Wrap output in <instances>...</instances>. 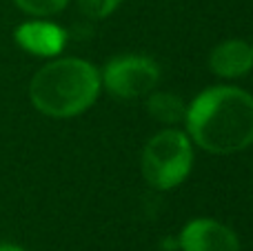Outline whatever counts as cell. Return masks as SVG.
<instances>
[{"instance_id": "6da1fadb", "label": "cell", "mask_w": 253, "mask_h": 251, "mask_svg": "<svg viewBox=\"0 0 253 251\" xmlns=\"http://www.w3.org/2000/svg\"><path fill=\"white\" fill-rule=\"evenodd\" d=\"M187 136L209 154L227 156L253 145V96L218 84L193 98L184 116Z\"/></svg>"}, {"instance_id": "7a4b0ae2", "label": "cell", "mask_w": 253, "mask_h": 251, "mask_svg": "<svg viewBox=\"0 0 253 251\" xmlns=\"http://www.w3.org/2000/svg\"><path fill=\"white\" fill-rule=\"evenodd\" d=\"M100 71L80 58H58L36 71L29 84L31 105L49 118H74L100 96Z\"/></svg>"}, {"instance_id": "3957f363", "label": "cell", "mask_w": 253, "mask_h": 251, "mask_svg": "<svg viewBox=\"0 0 253 251\" xmlns=\"http://www.w3.org/2000/svg\"><path fill=\"white\" fill-rule=\"evenodd\" d=\"M193 167V142L187 131L167 127L149 138L142 151V176L149 187L169 191L182 185Z\"/></svg>"}, {"instance_id": "277c9868", "label": "cell", "mask_w": 253, "mask_h": 251, "mask_svg": "<svg viewBox=\"0 0 253 251\" xmlns=\"http://www.w3.org/2000/svg\"><path fill=\"white\" fill-rule=\"evenodd\" d=\"M100 83L111 96L131 100L156 91L160 83V67L142 53H123L111 58L100 71Z\"/></svg>"}, {"instance_id": "5b68a950", "label": "cell", "mask_w": 253, "mask_h": 251, "mask_svg": "<svg viewBox=\"0 0 253 251\" xmlns=\"http://www.w3.org/2000/svg\"><path fill=\"white\" fill-rule=\"evenodd\" d=\"M180 251H240V238L231 227L213 218H193L182 227Z\"/></svg>"}, {"instance_id": "8992f818", "label": "cell", "mask_w": 253, "mask_h": 251, "mask_svg": "<svg viewBox=\"0 0 253 251\" xmlns=\"http://www.w3.org/2000/svg\"><path fill=\"white\" fill-rule=\"evenodd\" d=\"M16 42L34 56H58L67 44V31L53 22L29 20L16 29Z\"/></svg>"}, {"instance_id": "52a82bcc", "label": "cell", "mask_w": 253, "mask_h": 251, "mask_svg": "<svg viewBox=\"0 0 253 251\" xmlns=\"http://www.w3.org/2000/svg\"><path fill=\"white\" fill-rule=\"evenodd\" d=\"M209 67L220 78H242L253 69V47L245 40H224L211 51Z\"/></svg>"}, {"instance_id": "ba28073f", "label": "cell", "mask_w": 253, "mask_h": 251, "mask_svg": "<svg viewBox=\"0 0 253 251\" xmlns=\"http://www.w3.org/2000/svg\"><path fill=\"white\" fill-rule=\"evenodd\" d=\"M147 111L162 125H180L187 116V105L180 96L171 91H151L147 96Z\"/></svg>"}, {"instance_id": "9c48e42d", "label": "cell", "mask_w": 253, "mask_h": 251, "mask_svg": "<svg viewBox=\"0 0 253 251\" xmlns=\"http://www.w3.org/2000/svg\"><path fill=\"white\" fill-rule=\"evenodd\" d=\"M13 2L25 13H29V16L44 18V16H56V13H60L62 9L69 4V0H13Z\"/></svg>"}, {"instance_id": "30bf717a", "label": "cell", "mask_w": 253, "mask_h": 251, "mask_svg": "<svg viewBox=\"0 0 253 251\" xmlns=\"http://www.w3.org/2000/svg\"><path fill=\"white\" fill-rule=\"evenodd\" d=\"M78 9L91 20H102V18L111 16L116 9L120 7L123 0H76Z\"/></svg>"}, {"instance_id": "8fae6325", "label": "cell", "mask_w": 253, "mask_h": 251, "mask_svg": "<svg viewBox=\"0 0 253 251\" xmlns=\"http://www.w3.org/2000/svg\"><path fill=\"white\" fill-rule=\"evenodd\" d=\"M0 251H25V249L18 247V245H9V243H4V245H0Z\"/></svg>"}, {"instance_id": "7c38bea8", "label": "cell", "mask_w": 253, "mask_h": 251, "mask_svg": "<svg viewBox=\"0 0 253 251\" xmlns=\"http://www.w3.org/2000/svg\"><path fill=\"white\" fill-rule=\"evenodd\" d=\"M251 47H253V44H251Z\"/></svg>"}]
</instances>
